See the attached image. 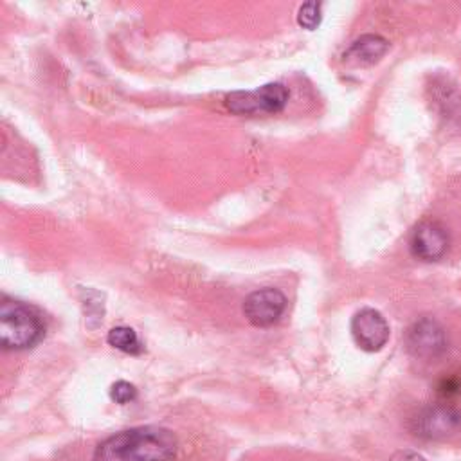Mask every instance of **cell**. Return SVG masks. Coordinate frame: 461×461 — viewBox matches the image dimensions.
Instances as JSON below:
<instances>
[{
  "instance_id": "1",
  "label": "cell",
  "mask_w": 461,
  "mask_h": 461,
  "mask_svg": "<svg viewBox=\"0 0 461 461\" xmlns=\"http://www.w3.org/2000/svg\"><path fill=\"white\" fill-rule=\"evenodd\" d=\"M176 438L169 429L146 425L121 430L101 441L94 461H171Z\"/></svg>"
},
{
  "instance_id": "2",
  "label": "cell",
  "mask_w": 461,
  "mask_h": 461,
  "mask_svg": "<svg viewBox=\"0 0 461 461\" xmlns=\"http://www.w3.org/2000/svg\"><path fill=\"white\" fill-rule=\"evenodd\" d=\"M43 335L40 315L27 304L14 299H2L0 304V342L4 349H27Z\"/></svg>"
},
{
  "instance_id": "3",
  "label": "cell",
  "mask_w": 461,
  "mask_h": 461,
  "mask_svg": "<svg viewBox=\"0 0 461 461\" xmlns=\"http://www.w3.org/2000/svg\"><path fill=\"white\" fill-rule=\"evenodd\" d=\"M288 103V90L283 83H267L256 90H236L227 94L225 104L236 115L277 113Z\"/></svg>"
},
{
  "instance_id": "4",
  "label": "cell",
  "mask_w": 461,
  "mask_h": 461,
  "mask_svg": "<svg viewBox=\"0 0 461 461\" xmlns=\"http://www.w3.org/2000/svg\"><path fill=\"white\" fill-rule=\"evenodd\" d=\"M411 429L425 439H445L461 429V414L450 405H432L418 411L411 420Z\"/></svg>"
},
{
  "instance_id": "5",
  "label": "cell",
  "mask_w": 461,
  "mask_h": 461,
  "mask_svg": "<svg viewBox=\"0 0 461 461\" xmlns=\"http://www.w3.org/2000/svg\"><path fill=\"white\" fill-rule=\"evenodd\" d=\"M286 308V297L277 288L267 286L252 292L243 303V313L247 321L258 328H268L276 324Z\"/></svg>"
},
{
  "instance_id": "6",
  "label": "cell",
  "mask_w": 461,
  "mask_h": 461,
  "mask_svg": "<svg viewBox=\"0 0 461 461\" xmlns=\"http://www.w3.org/2000/svg\"><path fill=\"white\" fill-rule=\"evenodd\" d=\"M351 335L364 351H378L389 339V324L375 308H362L351 319Z\"/></svg>"
},
{
  "instance_id": "7",
  "label": "cell",
  "mask_w": 461,
  "mask_h": 461,
  "mask_svg": "<svg viewBox=\"0 0 461 461\" xmlns=\"http://www.w3.org/2000/svg\"><path fill=\"white\" fill-rule=\"evenodd\" d=\"M448 249V234L441 223L425 220L411 234V252L423 261L439 259Z\"/></svg>"
},
{
  "instance_id": "8",
  "label": "cell",
  "mask_w": 461,
  "mask_h": 461,
  "mask_svg": "<svg viewBox=\"0 0 461 461\" xmlns=\"http://www.w3.org/2000/svg\"><path fill=\"white\" fill-rule=\"evenodd\" d=\"M447 346L443 328L432 319L416 321L407 331V348L418 358H434Z\"/></svg>"
},
{
  "instance_id": "9",
  "label": "cell",
  "mask_w": 461,
  "mask_h": 461,
  "mask_svg": "<svg viewBox=\"0 0 461 461\" xmlns=\"http://www.w3.org/2000/svg\"><path fill=\"white\" fill-rule=\"evenodd\" d=\"M389 49L385 38L378 34H364L355 40L344 52V61L351 65H373L376 63Z\"/></svg>"
},
{
  "instance_id": "10",
  "label": "cell",
  "mask_w": 461,
  "mask_h": 461,
  "mask_svg": "<svg viewBox=\"0 0 461 461\" xmlns=\"http://www.w3.org/2000/svg\"><path fill=\"white\" fill-rule=\"evenodd\" d=\"M108 344L122 353H130V355H139L142 351V344L135 333V330L128 328V326H115L108 331L106 337Z\"/></svg>"
},
{
  "instance_id": "11",
  "label": "cell",
  "mask_w": 461,
  "mask_h": 461,
  "mask_svg": "<svg viewBox=\"0 0 461 461\" xmlns=\"http://www.w3.org/2000/svg\"><path fill=\"white\" fill-rule=\"evenodd\" d=\"M321 22V4L306 2L297 11V23L308 31L315 29Z\"/></svg>"
},
{
  "instance_id": "12",
  "label": "cell",
  "mask_w": 461,
  "mask_h": 461,
  "mask_svg": "<svg viewBox=\"0 0 461 461\" xmlns=\"http://www.w3.org/2000/svg\"><path fill=\"white\" fill-rule=\"evenodd\" d=\"M110 396H112V400H113L115 403L124 405V403H130L131 400H135L137 389H135V385H131L130 382L119 380V382H115V384L112 385Z\"/></svg>"
},
{
  "instance_id": "13",
  "label": "cell",
  "mask_w": 461,
  "mask_h": 461,
  "mask_svg": "<svg viewBox=\"0 0 461 461\" xmlns=\"http://www.w3.org/2000/svg\"><path fill=\"white\" fill-rule=\"evenodd\" d=\"M391 461H427V459L412 450H398L396 454H393Z\"/></svg>"
}]
</instances>
